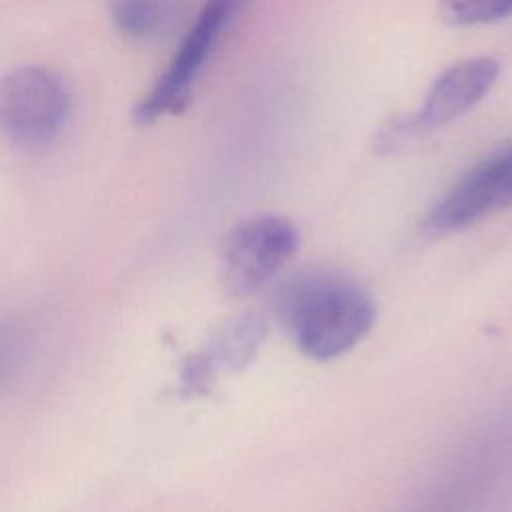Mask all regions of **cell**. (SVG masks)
Instances as JSON below:
<instances>
[{
    "instance_id": "277c9868",
    "label": "cell",
    "mask_w": 512,
    "mask_h": 512,
    "mask_svg": "<svg viewBox=\"0 0 512 512\" xmlns=\"http://www.w3.org/2000/svg\"><path fill=\"white\" fill-rule=\"evenodd\" d=\"M70 114L66 82L46 66H18L0 78V134L18 146H46Z\"/></svg>"
},
{
    "instance_id": "8fae6325",
    "label": "cell",
    "mask_w": 512,
    "mask_h": 512,
    "mask_svg": "<svg viewBox=\"0 0 512 512\" xmlns=\"http://www.w3.org/2000/svg\"><path fill=\"white\" fill-rule=\"evenodd\" d=\"M158 0H112V20L130 38H146L160 24Z\"/></svg>"
},
{
    "instance_id": "3957f363",
    "label": "cell",
    "mask_w": 512,
    "mask_h": 512,
    "mask_svg": "<svg viewBox=\"0 0 512 512\" xmlns=\"http://www.w3.org/2000/svg\"><path fill=\"white\" fill-rule=\"evenodd\" d=\"M498 76L500 64L490 56H470L454 62L430 84L416 110L390 118L378 130L374 150L390 154L428 138L482 102Z\"/></svg>"
},
{
    "instance_id": "30bf717a",
    "label": "cell",
    "mask_w": 512,
    "mask_h": 512,
    "mask_svg": "<svg viewBox=\"0 0 512 512\" xmlns=\"http://www.w3.org/2000/svg\"><path fill=\"white\" fill-rule=\"evenodd\" d=\"M30 350L28 326L20 320L0 318V390L22 370Z\"/></svg>"
},
{
    "instance_id": "6da1fadb",
    "label": "cell",
    "mask_w": 512,
    "mask_h": 512,
    "mask_svg": "<svg viewBox=\"0 0 512 512\" xmlns=\"http://www.w3.org/2000/svg\"><path fill=\"white\" fill-rule=\"evenodd\" d=\"M278 312L298 350L312 360L346 354L376 322L370 292L334 272H308L292 280L280 294Z\"/></svg>"
},
{
    "instance_id": "7a4b0ae2",
    "label": "cell",
    "mask_w": 512,
    "mask_h": 512,
    "mask_svg": "<svg viewBox=\"0 0 512 512\" xmlns=\"http://www.w3.org/2000/svg\"><path fill=\"white\" fill-rule=\"evenodd\" d=\"M512 466V404L496 410L430 476L402 512H466Z\"/></svg>"
},
{
    "instance_id": "5b68a950",
    "label": "cell",
    "mask_w": 512,
    "mask_h": 512,
    "mask_svg": "<svg viewBox=\"0 0 512 512\" xmlns=\"http://www.w3.org/2000/svg\"><path fill=\"white\" fill-rule=\"evenodd\" d=\"M244 0H206L194 24L180 42L168 68L134 106L132 118L138 126L154 124L164 116L184 112L192 98L194 82L210 58L228 22Z\"/></svg>"
},
{
    "instance_id": "52a82bcc",
    "label": "cell",
    "mask_w": 512,
    "mask_h": 512,
    "mask_svg": "<svg viewBox=\"0 0 512 512\" xmlns=\"http://www.w3.org/2000/svg\"><path fill=\"white\" fill-rule=\"evenodd\" d=\"M298 250L296 226L260 214L234 226L222 246V278L232 296H248L274 278Z\"/></svg>"
},
{
    "instance_id": "9c48e42d",
    "label": "cell",
    "mask_w": 512,
    "mask_h": 512,
    "mask_svg": "<svg viewBox=\"0 0 512 512\" xmlns=\"http://www.w3.org/2000/svg\"><path fill=\"white\" fill-rule=\"evenodd\" d=\"M440 18L456 28L494 24L512 14V0H438Z\"/></svg>"
},
{
    "instance_id": "ba28073f",
    "label": "cell",
    "mask_w": 512,
    "mask_h": 512,
    "mask_svg": "<svg viewBox=\"0 0 512 512\" xmlns=\"http://www.w3.org/2000/svg\"><path fill=\"white\" fill-rule=\"evenodd\" d=\"M264 324L258 316L230 320L210 342V346L190 360L184 380L192 390H202L220 370L244 366L260 346Z\"/></svg>"
},
{
    "instance_id": "8992f818",
    "label": "cell",
    "mask_w": 512,
    "mask_h": 512,
    "mask_svg": "<svg viewBox=\"0 0 512 512\" xmlns=\"http://www.w3.org/2000/svg\"><path fill=\"white\" fill-rule=\"evenodd\" d=\"M512 208V142L462 172L424 218V232L446 236Z\"/></svg>"
}]
</instances>
